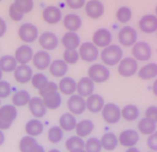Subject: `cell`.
Wrapping results in <instances>:
<instances>
[{
    "instance_id": "1",
    "label": "cell",
    "mask_w": 157,
    "mask_h": 152,
    "mask_svg": "<svg viewBox=\"0 0 157 152\" xmlns=\"http://www.w3.org/2000/svg\"><path fill=\"white\" fill-rule=\"evenodd\" d=\"M100 58H101V62L105 66H117V64H119V62L123 59V50L119 45L111 44V45L102 49Z\"/></svg>"
},
{
    "instance_id": "2",
    "label": "cell",
    "mask_w": 157,
    "mask_h": 152,
    "mask_svg": "<svg viewBox=\"0 0 157 152\" xmlns=\"http://www.w3.org/2000/svg\"><path fill=\"white\" fill-rule=\"evenodd\" d=\"M17 108L13 104H4L0 107V130H9L12 123L17 119Z\"/></svg>"
},
{
    "instance_id": "3",
    "label": "cell",
    "mask_w": 157,
    "mask_h": 152,
    "mask_svg": "<svg viewBox=\"0 0 157 152\" xmlns=\"http://www.w3.org/2000/svg\"><path fill=\"white\" fill-rule=\"evenodd\" d=\"M109 70L104 64H93L88 68V77L94 83H102L109 78Z\"/></svg>"
},
{
    "instance_id": "4",
    "label": "cell",
    "mask_w": 157,
    "mask_h": 152,
    "mask_svg": "<svg viewBox=\"0 0 157 152\" xmlns=\"http://www.w3.org/2000/svg\"><path fill=\"white\" fill-rule=\"evenodd\" d=\"M138 71V62L133 57H123L118 64V73L123 77H131Z\"/></svg>"
},
{
    "instance_id": "5",
    "label": "cell",
    "mask_w": 157,
    "mask_h": 152,
    "mask_svg": "<svg viewBox=\"0 0 157 152\" xmlns=\"http://www.w3.org/2000/svg\"><path fill=\"white\" fill-rule=\"evenodd\" d=\"M78 57L85 62H94L99 57V50L92 42H85L78 47Z\"/></svg>"
},
{
    "instance_id": "6",
    "label": "cell",
    "mask_w": 157,
    "mask_h": 152,
    "mask_svg": "<svg viewBox=\"0 0 157 152\" xmlns=\"http://www.w3.org/2000/svg\"><path fill=\"white\" fill-rule=\"evenodd\" d=\"M101 116L104 121L109 125L117 124L121 118L120 107H118L116 104H105L104 108L101 109Z\"/></svg>"
},
{
    "instance_id": "7",
    "label": "cell",
    "mask_w": 157,
    "mask_h": 152,
    "mask_svg": "<svg viewBox=\"0 0 157 152\" xmlns=\"http://www.w3.org/2000/svg\"><path fill=\"white\" fill-rule=\"evenodd\" d=\"M139 142V133L136 130L132 128H128L124 130L123 132H120V134L118 135V142L124 146V147H135Z\"/></svg>"
},
{
    "instance_id": "8",
    "label": "cell",
    "mask_w": 157,
    "mask_h": 152,
    "mask_svg": "<svg viewBox=\"0 0 157 152\" xmlns=\"http://www.w3.org/2000/svg\"><path fill=\"white\" fill-rule=\"evenodd\" d=\"M137 31L131 26H124L118 32V40L124 47H133L137 43Z\"/></svg>"
},
{
    "instance_id": "9",
    "label": "cell",
    "mask_w": 157,
    "mask_h": 152,
    "mask_svg": "<svg viewBox=\"0 0 157 152\" xmlns=\"http://www.w3.org/2000/svg\"><path fill=\"white\" fill-rule=\"evenodd\" d=\"M18 36L25 43H32L38 38V28L31 23H24L18 28Z\"/></svg>"
},
{
    "instance_id": "10",
    "label": "cell",
    "mask_w": 157,
    "mask_h": 152,
    "mask_svg": "<svg viewBox=\"0 0 157 152\" xmlns=\"http://www.w3.org/2000/svg\"><path fill=\"white\" fill-rule=\"evenodd\" d=\"M67 107L69 113H71L73 115H80L86 111V99L78 94L70 95L67 101Z\"/></svg>"
},
{
    "instance_id": "11",
    "label": "cell",
    "mask_w": 157,
    "mask_h": 152,
    "mask_svg": "<svg viewBox=\"0 0 157 152\" xmlns=\"http://www.w3.org/2000/svg\"><path fill=\"white\" fill-rule=\"evenodd\" d=\"M92 43L97 48H106L112 43V33L107 28H98L92 37Z\"/></svg>"
},
{
    "instance_id": "12",
    "label": "cell",
    "mask_w": 157,
    "mask_h": 152,
    "mask_svg": "<svg viewBox=\"0 0 157 152\" xmlns=\"http://www.w3.org/2000/svg\"><path fill=\"white\" fill-rule=\"evenodd\" d=\"M132 56L136 61L145 62L151 57V48L147 42H137L132 47Z\"/></svg>"
},
{
    "instance_id": "13",
    "label": "cell",
    "mask_w": 157,
    "mask_h": 152,
    "mask_svg": "<svg viewBox=\"0 0 157 152\" xmlns=\"http://www.w3.org/2000/svg\"><path fill=\"white\" fill-rule=\"evenodd\" d=\"M38 42L40 48L44 51L55 50L57 48V45H59V38H57V36L54 32H50V31L43 32L38 37Z\"/></svg>"
},
{
    "instance_id": "14",
    "label": "cell",
    "mask_w": 157,
    "mask_h": 152,
    "mask_svg": "<svg viewBox=\"0 0 157 152\" xmlns=\"http://www.w3.org/2000/svg\"><path fill=\"white\" fill-rule=\"evenodd\" d=\"M85 11L90 19H99L104 14L105 7L100 0H89L85 4Z\"/></svg>"
},
{
    "instance_id": "15",
    "label": "cell",
    "mask_w": 157,
    "mask_h": 152,
    "mask_svg": "<svg viewBox=\"0 0 157 152\" xmlns=\"http://www.w3.org/2000/svg\"><path fill=\"white\" fill-rule=\"evenodd\" d=\"M138 28L145 33H154L157 31V17L155 14H145L138 21Z\"/></svg>"
},
{
    "instance_id": "16",
    "label": "cell",
    "mask_w": 157,
    "mask_h": 152,
    "mask_svg": "<svg viewBox=\"0 0 157 152\" xmlns=\"http://www.w3.org/2000/svg\"><path fill=\"white\" fill-rule=\"evenodd\" d=\"M76 92L78 95L85 97H88L92 94H94V82L89 78L88 76H85L76 82Z\"/></svg>"
},
{
    "instance_id": "17",
    "label": "cell",
    "mask_w": 157,
    "mask_h": 152,
    "mask_svg": "<svg viewBox=\"0 0 157 152\" xmlns=\"http://www.w3.org/2000/svg\"><path fill=\"white\" fill-rule=\"evenodd\" d=\"M28 106H29L30 113L35 116V119H40L47 113V108H45V106L43 104V100H42L40 96L31 97V100H30Z\"/></svg>"
},
{
    "instance_id": "18",
    "label": "cell",
    "mask_w": 157,
    "mask_h": 152,
    "mask_svg": "<svg viewBox=\"0 0 157 152\" xmlns=\"http://www.w3.org/2000/svg\"><path fill=\"white\" fill-rule=\"evenodd\" d=\"M13 74H14V80L18 83H28L33 76L32 69L28 64H18Z\"/></svg>"
},
{
    "instance_id": "19",
    "label": "cell",
    "mask_w": 157,
    "mask_h": 152,
    "mask_svg": "<svg viewBox=\"0 0 157 152\" xmlns=\"http://www.w3.org/2000/svg\"><path fill=\"white\" fill-rule=\"evenodd\" d=\"M32 63H33V66L37 68L38 70H44V69L49 68L50 63H51V57H50L49 52L44 51V50L37 51L36 54H33Z\"/></svg>"
},
{
    "instance_id": "20",
    "label": "cell",
    "mask_w": 157,
    "mask_h": 152,
    "mask_svg": "<svg viewBox=\"0 0 157 152\" xmlns=\"http://www.w3.org/2000/svg\"><path fill=\"white\" fill-rule=\"evenodd\" d=\"M32 57H33V51H32L31 47L26 45V44L20 45L14 52V58L18 64H28L32 61Z\"/></svg>"
},
{
    "instance_id": "21",
    "label": "cell",
    "mask_w": 157,
    "mask_h": 152,
    "mask_svg": "<svg viewBox=\"0 0 157 152\" xmlns=\"http://www.w3.org/2000/svg\"><path fill=\"white\" fill-rule=\"evenodd\" d=\"M105 106L104 97L99 94H92L86 99V109L90 113H99Z\"/></svg>"
},
{
    "instance_id": "22",
    "label": "cell",
    "mask_w": 157,
    "mask_h": 152,
    "mask_svg": "<svg viewBox=\"0 0 157 152\" xmlns=\"http://www.w3.org/2000/svg\"><path fill=\"white\" fill-rule=\"evenodd\" d=\"M42 17L43 20L47 21L48 24H57L62 19V12L56 6H48L43 10Z\"/></svg>"
},
{
    "instance_id": "23",
    "label": "cell",
    "mask_w": 157,
    "mask_h": 152,
    "mask_svg": "<svg viewBox=\"0 0 157 152\" xmlns=\"http://www.w3.org/2000/svg\"><path fill=\"white\" fill-rule=\"evenodd\" d=\"M57 87H59V93L63 95H69L70 96V95L75 94V92H76L75 80L71 78V77H68V76L62 77Z\"/></svg>"
},
{
    "instance_id": "24",
    "label": "cell",
    "mask_w": 157,
    "mask_h": 152,
    "mask_svg": "<svg viewBox=\"0 0 157 152\" xmlns=\"http://www.w3.org/2000/svg\"><path fill=\"white\" fill-rule=\"evenodd\" d=\"M76 124H78L76 118L71 113H63L59 116V126L63 132H70V131L75 130Z\"/></svg>"
},
{
    "instance_id": "25",
    "label": "cell",
    "mask_w": 157,
    "mask_h": 152,
    "mask_svg": "<svg viewBox=\"0 0 157 152\" xmlns=\"http://www.w3.org/2000/svg\"><path fill=\"white\" fill-rule=\"evenodd\" d=\"M49 71L54 77H64L68 71V64L63 59H55L50 63Z\"/></svg>"
},
{
    "instance_id": "26",
    "label": "cell",
    "mask_w": 157,
    "mask_h": 152,
    "mask_svg": "<svg viewBox=\"0 0 157 152\" xmlns=\"http://www.w3.org/2000/svg\"><path fill=\"white\" fill-rule=\"evenodd\" d=\"M82 25V20L80 16L75 13H69L63 18V26L68 30V32H76Z\"/></svg>"
},
{
    "instance_id": "27",
    "label": "cell",
    "mask_w": 157,
    "mask_h": 152,
    "mask_svg": "<svg viewBox=\"0 0 157 152\" xmlns=\"http://www.w3.org/2000/svg\"><path fill=\"white\" fill-rule=\"evenodd\" d=\"M93 130H94V124L89 119H85V120L78 121L76 124V127H75L76 135L80 137V138H82V139L88 137L89 134L93 132Z\"/></svg>"
},
{
    "instance_id": "28",
    "label": "cell",
    "mask_w": 157,
    "mask_h": 152,
    "mask_svg": "<svg viewBox=\"0 0 157 152\" xmlns=\"http://www.w3.org/2000/svg\"><path fill=\"white\" fill-rule=\"evenodd\" d=\"M62 45L66 50H76L80 47V37L76 32H67L62 37Z\"/></svg>"
},
{
    "instance_id": "29",
    "label": "cell",
    "mask_w": 157,
    "mask_h": 152,
    "mask_svg": "<svg viewBox=\"0 0 157 152\" xmlns=\"http://www.w3.org/2000/svg\"><path fill=\"white\" fill-rule=\"evenodd\" d=\"M44 131V125L40 123L39 119H31L25 125V132L30 137H38Z\"/></svg>"
},
{
    "instance_id": "30",
    "label": "cell",
    "mask_w": 157,
    "mask_h": 152,
    "mask_svg": "<svg viewBox=\"0 0 157 152\" xmlns=\"http://www.w3.org/2000/svg\"><path fill=\"white\" fill-rule=\"evenodd\" d=\"M100 142H101V147L106 151H113L116 150V147L118 146V137L112 132H107L105 133L101 139H100Z\"/></svg>"
},
{
    "instance_id": "31",
    "label": "cell",
    "mask_w": 157,
    "mask_h": 152,
    "mask_svg": "<svg viewBox=\"0 0 157 152\" xmlns=\"http://www.w3.org/2000/svg\"><path fill=\"white\" fill-rule=\"evenodd\" d=\"M30 100H31V95L28 90H24V89L17 90L14 94L12 95V104L14 107L26 106V104H29Z\"/></svg>"
},
{
    "instance_id": "32",
    "label": "cell",
    "mask_w": 157,
    "mask_h": 152,
    "mask_svg": "<svg viewBox=\"0 0 157 152\" xmlns=\"http://www.w3.org/2000/svg\"><path fill=\"white\" fill-rule=\"evenodd\" d=\"M120 114L126 121H135L139 118V108L136 104H126L120 109Z\"/></svg>"
},
{
    "instance_id": "33",
    "label": "cell",
    "mask_w": 157,
    "mask_h": 152,
    "mask_svg": "<svg viewBox=\"0 0 157 152\" xmlns=\"http://www.w3.org/2000/svg\"><path fill=\"white\" fill-rule=\"evenodd\" d=\"M42 100H43V104L47 109H57L62 104V96L59 92L47 95V96L42 97Z\"/></svg>"
},
{
    "instance_id": "34",
    "label": "cell",
    "mask_w": 157,
    "mask_h": 152,
    "mask_svg": "<svg viewBox=\"0 0 157 152\" xmlns=\"http://www.w3.org/2000/svg\"><path fill=\"white\" fill-rule=\"evenodd\" d=\"M138 73V77L142 80H151L157 76V63H149L143 66Z\"/></svg>"
},
{
    "instance_id": "35",
    "label": "cell",
    "mask_w": 157,
    "mask_h": 152,
    "mask_svg": "<svg viewBox=\"0 0 157 152\" xmlns=\"http://www.w3.org/2000/svg\"><path fill=\"white\" fill-rule=\"evenodd\" d=\"M17 66H18V63H17L14 56L6 55V56H2L0 58V69H1L2 73L14 71Z\"/></svg>"
},
{
    "instance_id": "36",
    "label": "cell",
    "mask_w": 157,
    "mask_h": 152,
    "mask_svg": "<svg viewBox=\"0 0 157 152\" xmlns=\"http://www.w3.org/2000/svg\"><path fill=\"white\" fill-rule=\"evenodd\" d=\"M156 131V124L152 123L147 118H143L138 123V133L144 134V135H151L152 133Z\"/></svg>"
},
{
    "instance_id": "37",
    "label": "cell",
    "mask_w": 157,
    "mask_h": 152,
    "mask_svg": "<svg viewBox=\"0 0 157 152\" xmlns=\"http://www.w3.org/2000/svg\"><path fill=\"white\" fill-rule=\"evenodd\" d=\"M83 147H85V142L82 138H80L78 135H73L66 140V149L69 152L78 149H83Z\"/></svg>"
},
{
    "instance_id": "38",
    "label": "cell",
    "mask_w": 157,
    "mask_h": 152,
    "mask_svg": "<svg viewBox=\"0 0 157 152\" xmlns=\"http://www.w3.org/2000/svg\"><path fill=\"white\" fill-rule=\"evenodd\" d=\"M48 139L51 144H59L63 139V131L59 126H52L48 131Z\"/></svg>"
},
{
    "instance_id": "39",
    "label": "cell",
    "mask_w": 157,
    "mask_h": 152,
    "mask_svg": "<svg viewBox=\"0 0 157 152\" xmlns=\"http://www.w3.org/2000/svg\"><path fill=\"white\" fill-rule=\"evenodd\" d=\"M13 5L20 13L26 14V13H30L33 9V0H14Z\"/></svg>"
},
{
    "instance_id": "40",
    "label": "cell",
    "mask_w": 157,
    "mask_h": 152,
    "mask_svg": "<svg viewBox=\"0 0 157 152\" xmlns=\"http://www.w3.org/2000/svg\"><path fill=\"white\" fill-rule=\"evenodd\" d=\"M83 150L86 152H101L102 147H101V142L99 138H88L87 142H85V147Z\"/></svg>"
},
{
    "instance_id": "41",
    "label": "cell",
    "mask_w": 157,
    "mask_h": 152,
    "mask_svg": "<svg viewBox=\"0 0 157 152\" xmlns=\"http://www.w3.org/2000/svg\"><path fill=\"white\" fill-rule=\"evenodd\" d=\"M132 17V11L128 6H121L117 10V13H116V18L119 23H128V20Z\"/></svg>"
},
{
    "instance_id": "42",
    "label": "cell",
    "mask_w": 157,
    "mask_h": 152,
    "mask_svg": "<svg viewBox=\"0 0 157 152\" xmlns=\"http://www.w3.org/2000/svg\"><path fill=\"white\" fill-rule=\"evenodd\" d=\"M48 82H49L48 77L44 75V74H40V73L35 74V75L32 76V78H31V85L33 86V88H36L37 90L42 89Z\"/></svg>"
},
{
    "instance_id": "43",
    "label": "cell",
    "mask_w": 157,
    "mask_h": 152,
    "mask_svg": "<svg viewBox=\"0 0 157 152\" xmlns=\"http://www.w3.org/2000/svg\"><path fill=\"white\" fill-rule=\"evenodd\" d=\"M35 144H37L36 138L30 137V135H25V137H23L19 142L20 152H29L30 150H31V147H32Z\"/></svg>"
},
{
    "instance_id": "44",
    "label": "cell",
    "mask_w": 157,
    "mask_h": 152,
    "mask_svg": "<svg viewBox=\"0 0 157 152\" xmlns=\"http://www.w3.org/2000/svg\"><path fill=\"white\" fill-rule=\"evenodd\" d=\"M78 50H64L63 52V61L67 64H75L78 61Z\"/></svg>"
},
{
    "instance_id": "45",
    "label": "cell",
    "mask_w": 157,
    "mask_h": 152,
    "mask_svg": "<svg viewBox=\"0 0 157 152\" xmlns=\"http://www.w3.org/2000/svg\"><path fill=\"white\" fill-rule=\"evenodd\" d=\"M56 92H59V87H57V85H56L55 82H50V81L44 86L42 89H39L38 90L40 97H44V96H47V95H50V94H52V93H56Z\"/></svg>"
},
{
    "instance_id": "46",
    "label": "cell",
    "mask_w": 157,
    "mask_h": 152,
    "mask_svg": "<svg viewBox=\"0 0 157 152\" xmlns=\"http://www.w3.org/2000/svg\"><path fill=\"white\" fill-rule=\"evenodd\" d=\"M11 93H12V87H11L10 82L1 80L0 81V100L9 97Z\"/></svg>"
},
{
    "instance_id": "47",
    "label": "cell",
    "mask_w": 157,
    "mask_h": 152,
    "mask_svg": "<svg viewBox=\"0 0 157 152\" xmlns=\"http://www.w3.org/2000/svg\"><path fill=\"white\" fill-rule=\"evenodd\" d=\"M149 120H151L152 123L157 124V106H149L145 109V116Z\"/></svg>"
},
{
    "instance_id": "48",
    "label": "cell",
    "mask_w": 157,
    "mask_h": 152,
    "mask_svg": "<svg viewBox=\"0 0 157 152\" xmlns=\"http://www.w3.org/2000/svg\"><path fill=\"white\" fill-rule=\"evenodd\" d=\"M147 145L150 151L157 152V131H155L151 135L147 137Z\"/></svg>"
},
{
    "instance_id": "49",
    "label": "cell",
    "mask_w": 157,
    "mask_h": 152,
    "mask_svg": "<svg viewBox=\"0 0 157 152\" xmlns=\"http://www.w3.org/2000/svg\"><path fill=\"white\" fill-rule=\"evenodd\" d=\"M9 16H10V18L12 19V20H14V21H19V20H21L23 17H24V14L20 13L19 11L16 9V6H14L13 4L11 5L10 9H9Z\"/></svg>"
},
{
    "instance_id": "50",
    "label": "cell",
    "mask_w": 157,
    "mask_h": 152,
    "mask_svg": "<svg viewBox=\"0 0 157 152\" xmlns=\"http://www.w3.org/2000/svg\"><path fill=\"white\" fill-rule=\"evenodd\" d=\"M66 4L69 9L71 10H78L82 9L86 4V0H66Z\"/></svg>"
},
{
    "instance_id": "51",
    "label": "cell",
    "mask_w": 157,
    "mask_h": 152,
    "mask_svg": "<svg viewBox=\"0 0 157 152\" xmlns=\"http://www.w3.org/2000/svg\"><path fill=\"white\" fill-rule=\"evenodd\" d=\"M6 28H7V26H6V21L0 17V37H2V36L5 35Z\"/></svg>"
},
{
    "instance_id": "52",
    "label": "cell",
    "mask_w": 157,
    "mask_h": 152,
    "mask_svg": "<svg viewBox=\"0 0 157 152\" xmlns=\"http://www.w3.org/2000/svg\"><path fill=\"white\" fill-rule=\"evenodd\" d=\"M29 152H45V150H44V147L40 145V144H35L32 147H31V150H30Z\"/></svg>"
},
{
    "instance_id": "53",
    "label": "cell",
    "mask_w": 157,
    "mask_h": 152,
    "mask_svg": "<svg viewBox=\"0 0 157 152\" xmlns=\"http://www.w3.org/2000/svg\"><path fill=\"white\" fill-rule=\"evenodd\" d=\"M5 142V134H4V131L0 130V146Z\"/></svg>"
},
{
    "instance_id": "54",
    "label": "cell",
    "mask_w": 157,
    "mask_h": 152,
    "mask_svg": "<svg viewBox=\"0 0 157 152\" xmlns=\"http://www.w3.org/2000/svg\"><path fill=\"white\" fill-rule=\"evenodd\" d=\"M152 93H154L155 96H157V78L155 80V82L152 85Z\"/></svg>"
},
{
    "instance_id": "55",
    "label": "cell",
    "mask_w": 157,
    "mask_h": 152,
    "mask_svg": "<svg viewBox=\"0 0 157 152\" xmlns=\"http://www.w3.org/2000/svg\"><path fill=\"white\" fill-rule=\"evenodd\" d=\"M125 152H140V151H139V149H137V147L135 146V147H128V149H126Z\"/></svg>"
},
{
    "instance_id": "56",
    "label": "cell",
    "mask_w": 157,
    "mask_h": 152,
    "mask_svg": "<svg viewBox=\"0 0 157 152\" xmlns=\"http://www.w3.org/2000/svg\"><path fill=\"white\" fill-rule=\"evenodd\" d=\"M70 152H86L83 149H78V150H74V151H70Z\"/></svg>"
},
{
    "instance_id": "57",
    "label": "cell",
    "mask_w": 157,
    "mask_h": 152,
    "mask_svg": "<svg viewBox=\"0 0 157 152\" xmlns=\"http://www.w3.org/2000/svg\"><path fill=\"white\" fill-rule=\"evenodd\" d=\"M48 152H61L59 150H57V149H51V150H49Z\"/></svg>"
},
{
    "instance_id": "58",
    "label": "cell",
    "mask_w": 157,
    "mask_h": 152,
    "mask_svg": "<svg viewBox=\"0 0 157 152\" xmlns=\"http://www.w3.org/2000/svg\"><path fill=\"white\" fill-rule=\"evenodd\" d=\"M2 80V71H1V69H0V81Z\"/></svg>"
},
{
    "instance_id": "59",
    "label": "cell",
    "mask_w": 157,
    "mask_h": 152,
    "mask_svg": "<svg viewBox=\"0 0 157 152\" xmlns=\"http://www.w3.org/2000/svg\"><path fill=\"white\" fill-rule=\"evenodd\" d=\"M155 12H156V14H155V16L157 17V6H156V10H155Z\"/></svg>"
},
{
    "instance_id": "60",
    "label": "cell",
    "mask_w": 157,
    "mask_h": 152,
    "mask_svg": "<svg viewBox=\"0 0 157 152\" xmlns=\"http://www.w3.org/2000/svg\"><path fill=\"white\" fill-rule=\"evenodd\" d=\"M0 107H1V100H0Z\"/></svg>"
},
{
    "instance_id": "61",
    "label": "cell",
    "mask_w": 157,
    "mask_h": 152,
    "mask_svg": "<svg viewBox=\"0 0 157 152\" xmlns=\"http://www.w3.org/2000/svg\"><path fill=\"white\" fill-rule=\"evenodd\" d=\"M156 35H157V31H156Z\"/></svg>"
},
{
    "instance_id": "62",
    "label": "cell",
    "mask_w": 157,
    "mask_h": 152,
    "mask_svg": "<svg viewBox=\"0 0 157 152\" xmlns=\"http://www.w3.org/2000/svg\"><path fill=\"white\" fill-rule=\"evenodd\" d=\"M149 152H152V151H149Z\"/></svg>"
},
{
    "instance_id": "63",
    "label": "cell",
    "mask_w": 157,
    "mask_h": 152,
    "mask_svg": "<svg viewBox=\"0 0 157 152\" xmlns=\"http://www.w3.org/2000/svg\"><path fill=\"white\" fill-rule=\"evenodd\" d=\"M0 1H1V0H0Z\"/></svg>"
}]
</instances>
